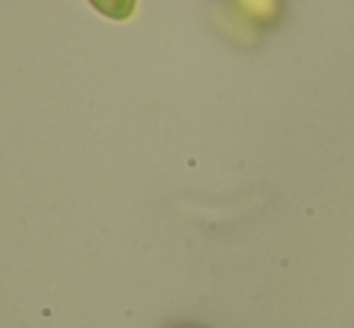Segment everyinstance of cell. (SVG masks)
Listing matches in <instances>:
<instances>
[{
    "mask_svg": "<svg viewBox=\"0 0 354 328\" xmlns=\"http://www.w3.org/2000/svg\"><path fill=\"white\" fill-rule=\"evenodd\" d=\"M181 328H196V326H181Z\"/></svg>",
    "mask_w": 354,
    "mask_h": 328,
    "instance_id": "obj_2",
    "label": "cell"
},
{
    "mask_svg": "<svg viewBox=\"0 0 354 328\" xmlns=\"http://www.w3.org/2000/svg\"><path fill=\"white\" fill-rule=\"evenodd\" d=\"M239 10H248V17L253 19H270L277 15V10H280V5L277 3H241L239 5Z\"/></svg>",
    "mask_w": 354,
    "mask_h": 328,
    "instance_id": "obj_1",
    "label": "cell"
}]
</instances>
